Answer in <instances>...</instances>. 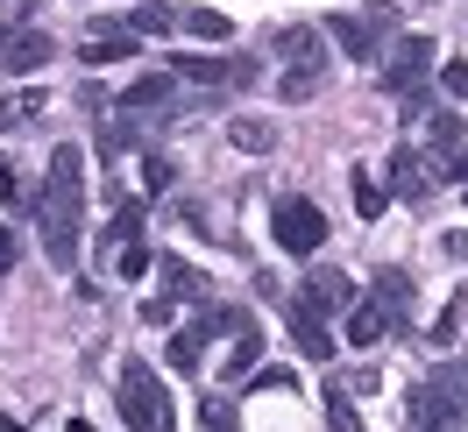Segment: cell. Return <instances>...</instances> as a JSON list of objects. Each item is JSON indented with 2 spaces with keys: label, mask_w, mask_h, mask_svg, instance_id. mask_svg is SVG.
<instances>
[{
  "label": "cell",
  "mask_w": 468,
  "mask_h": 432,
  "mask_svg": "<svg viewBox=\"0 0 468 432\" xmlns=\"http://www.w3.org/2000/svg\"><path fill=\"white\" fill-rule=\"evenodd\" d=\"M199 418H206V432H234V404H228V397H206Z\"/></svg>",
  "instance_id": "obj_31"
},
{
  "label": "cell",
  "mask_w": 468,
  "mask_h": 432,
  "mask_svg": "<svg viewBox=\"0 0 468 432\" xmlns=\"http://www.w3.org/2000/svg\"><path fill=\"white\" fill-rule=\"evenodd\" d=\"M107 234H114L121 248H128V241L143 234V205H135V199H121V213H114V227H107Z\"/></svg>",
  "instance_id": "obj_28"
},
{
  "label": "cell",
  "mask_w": 468,
  "mask_h": 432,
  "mask_svg": "<svg viewBox=\"0 0 468 432\" xmlns=\"http://www.w3.org/2000/svg\"><path fill=\"white\" fill-rule=\"evenodd\" d=\"M355 213H362V220H383V184L369 171H355Z\"/></svg>",
  "instance_id": "obj_27"
},
{
  "label": "cell",
  "mask_w": 468,
  "mask_h": 432,
  "mask_svg": "<svg viewBox=\"0 0 468 432\" xmlns=\"http://www.w3.org/2000/svg\"><path fill=\"white\" fill-rule=\"evenodd\" d=\"M249 312H234V305H213V298H199V319H192V333L199 341H220V333H234Z\"/></svg>",
  "instance_id": "obj_19"
},
{
  "label": "cell",
  "mask_w": 468,
  "mask_h": 432,
  "mask_svg": "<svg viewBox=\"0 0 468 432\" xmlns=\"http://www.w3.org/2000/svg\"><path fill=\"white\" fill-rule=\"evenodd\" d=\"M320 79H326V71L298 64V71H284V79H277V100H292V107H298V100H313V92H320Z\"/></svg>",
  "instance_id": "obj_24"
},
{
  "label": "cell",
  "mask_w": 468,
  "mask_h": 432,
  "mask_svg": "<svg viewBox=\"0 0 468 432\" xmlns=\"http://www.w3.org/2000/svg\"><path fill=\"white\" fill-rule=\"evenodd\" d=\"M426 135H433V177H468V128L462 114H426Z\"/></svg>",
  "instance_id": "obj_7"
},
{
  "label": "cell",
  "mask_w": 468,
  "mask_h": 432,
  "mask_svg": "<svg viewBox=\"0 0 468 432\" xmlns=\"http://www.w3.org/2000/svg\"><path fill=\"white\" fill-rule=\"evenodd\" d=\"M15 262H22V241H15V227H0V277H7Z\"/></svg>",
  "instance_id": "obj_33"
},
{
  "label": "cell",
  "mask_w": 468,
  "mask_h": 432,
  "mask_svg": "<svg viewBox=\"0 0 468 432\" xmlns=\"http://www.w3.org/2000/svg\"><path fill=\"white\" fill-rule=\"evenodd\" d=\"M79 58H86L92 71H100V64H121V58H135V36H128V29H100L86 50H79Z\"/></svg>",
  "instance_id": "obj_16"
},
{
  "label": "cell",
  "mask_w": 468,
  "mask_h": 432,
  "mask_svg": "<svg viewBox=\"0 0 468 432\" xmlns=\"http://www.w3.org/2000/svg\"><path fill=\"white\" fill-rule=\"evenodd\" d=\"M284 326H292V341H298V354L305 362H334V333H326V319L320 312H305V305H284Z\"/></svg>",
  "instance_id": "obj_13"
},
{
  "label": "cell",
  "mask_w": 468,
  "mask_h": 432,
  "mask_svg": "<svg viewBox=\"0 0 468 432\" xmlns=\"http://www.w3.org/2000/svg\"><path fill=\"white\" fill-rule=\"evenodd\" d=\"M199 362H206V341H199V333H192V326H185V333H171V369L192 375Z\"/></svg>",
  "instance_id": "obj_25"
},
{
  "label": "cell",
  "mask_w": 468,
  "mask_h": 432,
  "mask_svg": "<svg viewBox=\"0 0 468 432\" xmlns=\"http://www.w3.org/2000/svg\"><path fill=\"white\" fill-rule=\"evenodd\" d=\"M0 432H22V426H15V418H7V411H0Z\"/></svg>",
  "instance_id": "obj_35"
},
{
  "label": "cell",
  "mask_w": 468,
  "mask_h": 432,
  "mask_svg": "<svg viewBox=\"0 0 468 432\" xmlns=\"http://www.w3.org/2000/svg\"><path fill=\"white\" fill-rule=\"evenodd\" d=\"M171 79H192V86H256V58H171Z\"/></svg>",
  "instance_id": "obj_8"
},
{
  "label": "cell",
  "mask_w": 468,
  "mask_h": 432,
  "mask_svg": "<svg viewBox=\"0 0 468 432\" xmlns=\"http://www.w3.org/2000/svg\"><path fill=\"white\" fill-rule=\"evenodd\" d=\"M36 114H43V92H7L0 100V128H29Z\"/></svg>",
  "instance_id": "obj_23"
},
{
  "label": "cell",
  "mask_w": 468,
  "mask_h": 432,
  "mask_svg": "<svg viewBox=\"0 0 468 432\" xmlns=\"http://www.w3.org/2000/svg\"><path fill=\"white\" fill-rule=\"evenodd\" d=\"M398 29V7H369V15H334V43L348 50V58H383V36Z\"/></svg>",
  "instance_id": "obj_4"
},
{
  "label": "cell",
  "mask_w": 468,
  "mask_h": 432,
  "mask_svg": "<svg viewBox=\"0 0 468 432\" xmlns=\"http://www.w3.org/2000/svg\"><path fill=\"white\" fill-rule=\"evenodd\" d=\"M426 71H433V36H398L390 58H383V86L390 92H419Z\"/></svg>",
  "instance_id": "obj_5"
},
{
  "label": "cell",
  "mask_w": 468,
  "mask_h": 432,
  "mask_svg": "<svg viewBox=\"0 0 468 432\" xmlns=\"http://www.w3.org/2000/svg\"><path fill=\"white\" fill-rule=\"evenodd\" d=\"M114 269H121V277H149V248H143V241H128V248L114 256Z\"/></svg>",
  "instance_id": "obj_30"
},
{
  "label": "cell",
  "mask_w": 468,
  "mask_h": 432,
  "mask_svg": "<svg viewBox=\"0 0 468 432\" xmlns=\"http://www.w3.org/2000/svg\"><path fill=\"white\" fill-rule=\"evenodd\" d=\"M454 418H462V404L440 397L433 383H419V390L405 397V426H411V432H454Z\"/></svg>",
  "instance_id": "obj_10"
},
{
  "label": "cell",
  "mask_w": 468,
  "mask_h": 432,
  "mask_svg": "<svg viewBox=\"0 0 468 432\" xmlns=\"http://www.w3.org/2000/svg\"><path fill=\"white\" fill-rule=\"evenodd\" d=\"M177 29H192L199 43H228V36H234V22L220 15V7H192V15H177Z\"/></svg>",
  "instance_id": "obj_21"
},
{
  "label": "cell",
  "mask_w": 468,
  "mask_h": 432,
  "mask_svg": "<svg viewBox=\"0 0 468 432\" xmlns=\"http://www.w3.org/2000/svg\"><path fill=\"white\" fill-rule=\"evenodd\" d=\"M383 333H390V319H383L377 305H348V341L355 347H377Z\"/></svg>",
  "instance_id": "obj_22"
},
{
  "label": "cell",
  "mask_w": 468,
  "mask_h": 432,
  "mask_svg": "<svg viewBox=\"0 0 468 432\" xmlns=\"http://www.w3.org/2000/svg\"><path fill=\"white\" fill-rule=\"evenodd\" d=\"M440 86L454 92V100H468V64H462V58H454V64H447V71H440Z\"/></svg>",
  "instance_id": "obj_32"
},
{
  "label": "cell",
  "mask_w": 468,
  "mask_h": 432,
  "mask_svg": "<svg viewBox=\"0 0 468 432\" xmlns=\"http://www.w3.org/2000/svg\"><path fill=\"white\" fill-rule=\"evenodd\" d=\"M390 192H398L405 205H419V199L440 192V177H433V163H426L419 149H390Z\"/></svg>",
  "instance_id": "obj_9"
},
{
  "label": "cell",
  "mask_w": 468,
  "mask_h": 432,
  "mask_svg": "<svg viewBox=\"0 0 468 432\" xmlns=\"http://www.w3.org/2000/svg\"><path fill=\"white\" fill-rule=\"evenodd\" d=\"M228 142L249 149V156H263V149H277V128H270V121H256V114H241V121H228Z\"/></svg>",
  "instance_id": "obj_18"
},
{
  "label": "cell",
  "mask_w": 468,
  "mask_h": 432,
  "mask_svg": "<svg viewBox=\"0 0 468 432\" xmlns=\"http://www.w3.org/2000/svg\"><path fill=\"white\" fill-rule=\"evenodd\" d=\"M79 213H86V156L71 142L50 149V177H43V199H36V227L58 269L79 262Z\"/></svg>",
  "instance_id": "obj_1"
},
{
  "label": "cell",
  "mask_w": 468,
  "mask_h": 432,
  "mask_svg": "<svg viewBox=\"0 0 468 432\" xmlns=\"http://www.w3.org/2000/svg\"><path fill=\"white\" fill-rule=\"evenodd\" d=\"M164 298H171V305H177V298H192V305H199V298H206V277L192 269V262L164 256Z\"/></svg>",
  "instance_id": "obj_17"
},
{
  "label": "cell",
  "mask_w": 468,
  "mask_h": 432,
  "mask_svg": "<svg viewBox=\"0 0 468 432\" xmlns=\"http://www.w3.org/2000/svg\"><path fill=\"white\" fill-rule=\"evenodd\" d=\"M58 58V43L43 29H15V36H0V64L15 71V79H29V71H43V64Z\"/></svg>",
  "instance_id": "obj_11"
},
{
  "label": "cell",
  "mask_w": 468,
  "mask_h": 432,
  "mask_svg": "<svg viewBox=\"0 0 468 432\" xmlns=\"http://www.w3.org/2000/svg\"><path fill=\"white\" fill-rule=\"evenodd\" d=\"M256 362H263V333H256V326L241 319V326L228 333V362H220V369H228V375H249Z\"/></svg>",
  "instance_id": "obj_15"
},
{
  "label": "cell",
  "mask_w": 468,
  "mask_h": 432,
  "mask_svg": "<svg viewBox=\"0 0 468 432\" xmlns=\"http://www.w3.org/2000/svg\"><path fill=\"white\" fill-rule=\"evenodd\" d=\"M143 177H149V192H171V184H177V163H171V156H149Z\"/></svg>",
  "instance_id": "obj_29"
},
{
  "label": "cell",
  "mask_w": 468,
  "mask_h": 432,
  "mask_svg": "<svg viewBox=\"0 0 468 432\" xmlns=\"http://www.w3.org/2000/svg\"><path fill=\"white\" fill-rule=\"evenodd\" d=\"M298 305H305V312H320V319L348 312V305H355V277H348V269L313 262V269H305V284H298Z\"/></svg>",
  "instance_id": "obj_6"
},
{
  "label": "cell",
  "mask_w": 468,
  "mask_h": 432,
  "mask_svg": "<svg viewBox=\"0 0 468 432\" xmlns=\"http://www.w3.org/2000/svg\"><path fill=\"white\" fill-rule=\"evenodd\" d=\"M369 305H377V312L390 319V333H398V326H405V312H411V269H390V262H383L377 284H369Z\"/></svg>",
  "instance_id": "obj_12"
},
{
  "label": "cell",
  "mask_w": 468,
  "mask_h": 432,
  "mask_svg": "<svg viewBox=\"0 0 468 432\" xmlns=\"http://www.w3.org/2000/svg\"><path fill=\"white\" fill-rule=\"evenodd\" d=\"M121 107H128V114H149V107H171V79H164V71H156V79H135V86L121 92Z\"/></svg>",
  "instance_id": "obj_20"
},
{
  "label": "cell",
  "mask_w": 468,
  "mask_h": 432,
  "mask_svg": "<svg viewBox=\"0 0 468 432\" xmlns=\"http://www.w3.org/2000/svg\"><path fill=\"white\" fill-rule=\"evenodd\" d=\"M71 432H92V426H86V418H71Z\"/></svg>",
  "instance_id": "obj_36"
},
{
  "label": "cell",
  "mask_w": 468,
  "mask_h": 432,
  "mask_svg": "<svg viewBox=\"0 0 468 432\" xmlns=\"http://www.w3.org/2000/svg\"><path fill=\"white\" fill-rule=\"evenodd\" d=\"M164 29H177L171 7H135V15H128V36H164Z\"/></svg>",
  "instance_id": "obj_26"
},
{
  "label": "cell",
  "mask_w": 468,
  "mask_h": 432,
  "mask_svg": "<svg viewBox=\"0 0 468 432\" xmlns=\"http://www.w3.org/2000/svg\"><path fill=\"white\" fill-rule=\"evenodd\" d=\"M440 248H447V256H454V262H468V234H447Z\"/></svg>",
  "instance_id": "obj_34"
},
{
  "label": "cell",
  "mask_w": 468,
  "mask_h": 432,
  "mask_svg": "<svg viewBox=\"0 0 468 432\" xmlns=\"http://www.w3.org/2000/svg\"><path fill=\"white\" fill-rule=\"evenodd\" d=\"M121 418H128V432H177V404L149 362L121 369Z\"/></svg>",
  "instance_id": "obj_2"
},
{
  "label": "cell",
  "mask_w": 468,
  "mask_h": 432,
  "mask_svg": "<svg viewBox=\"0 0 468 432\" xmlns=\"http://www.w3.org/2000/svg\"><path fill=\"white\" fill-rule=\"evenodd\" d=\"M270 227H277V248H284V256H313L326 241V213L313 199H277Z\"/></svg>",
  "instance_id": "obj_3"
},
{
  "label": "cell",
  "mask_w": 468,
  "mask_h": 432,
  "mask_svg": "<svg viewBox=\"0 0 468 432\" xmlns=\"http://www.w3.org/2000/svg\"><path fill=\"white\" fill-rule=\"evenodd\" d=\"M277 58H284V71H298V64L326 71V36L320 29H277Z\"/></svg>",
  "instance_id": "obj_14"
}]
</instances>
